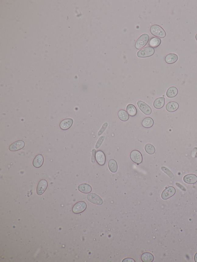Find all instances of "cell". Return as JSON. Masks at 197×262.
I'll list each match as a JSON object with an SVG mask.
<instances>
[{
	"instance_id": "5bb4252c",
	"label": "cell",
	"mask_w": 197,
	"mask_h": 262,
	"mask_svg": "<svg viewBox=\"0 0 197 262\" xmlns=\"http://www.w3.org/2000/svg\"><path fill=\"white\" fill-rule=\"evenodd\" d=\"M73 121L71 118H67L61 121L60 127L61 129L67 130L72 126Z\"/></svg>"
},
{
	"instance_id": "9c48e42d",
	"label": "cell",
	"mask_w": 197,
	"mask_h": 262,
	"mask_svg": "<svg viewBox=\"0 0 197 262\" xmlns=\"http://www.w3.org/2000/svg\"><path fill=\"white\" fill-rule=\"evenodd\" d=\"M47 186L48 183L46 180H42L39 181L37 188V193L38 195H42L46 191Z\"/></svg>"
},
{
	"instance_id": "44dd1931",
	"label": "cell",
	"mask_w": 197,
	"mask_h": 262,
	"mask_svg": "<svg viewBox=\"0 0 197 262\" xmlns=\"http://www.w3.org/2000/svg\"><path fill=\"white\" fill-rule=\"evenodd\" d=\"M141 260L144 262H152L154 260V256L151 253H144L141 256Z\"/></svg>"
},
{
	"instance_id": "277c9868",
	"label": "cell",
	"mask_w": 197,
	"mask_h": 262,
	"mask_svg": "<svg viewBox=\"0 0 197 262\" xmlns=\"http://www.w3.org/2000/svg\"><path fill=\"white\" fill-rule=\"evenodd\" d=\"M130 157L134 163L139 164L142 162V156L141 152L137 150H134L131 152Z\"/></svg>"
},
{
	"instance_id": "3957f363",
	"label": "cell",
	"mask_w": 197,
	"mask_h": 262,
	"mask_svg": "<svg viewBox=\"0 0 197 262\" xmlns=\"http://www.w3.org/2000/svg\"><path fill=\"white\" fill-rule=\"evenodd\" d=\"M150 40V37L146 33L141 35L135 44V47L137 49H140L143 48L147 44Z\"/></svg>"
},
{
	"instance_id": "7a4b0ae2",
	"label": "cell",
	"mask_w": 197,
	"mask_h": 262,
	"mask_svg": "<svg viewBox=\"0 0 197 262\" xmlns=\"http://www.w3.org/2000/svg\"><path fill=\"white\" fill-rule=\"evenodd\" d=\"M155 53L154 48L147 47L140 50L137 53V56L139 58H146L152 56Z\"/></svg>"
},
{
	"instance_id": "4fadbf2b",
	"label": "cell",
	"mask_w": 197,
	"mask_h": 262,
	"mask_svg": "<svg viewBox=\"0 0 197 262\" xmlns=\"http://www.w3.org/2000/svg\"><path fill=\"white\" fill-rule=\"evenodd\" d=\"M179 104L177 102L173 101L168 102L166 106V110L170 112H176L179 109Z\"/></svg>"
},
{
	"instance_id": "603a6c76",
	"label": "cell",
	"mask_w": 197,
	"mask_h": 262,
	"mask_svg": "<svg viewBox=\"0 0 197 262\" xmlns=\"http://www.w3.org/2000/svg\"><path fill=\"white\" fill-rule=\"evenodd\" d=\"M118 117L121 121H128L129 118L128 113L123 110H121L118 112Z\"/></svg>"
},
{
	"instance_id": "8fae6325",
	"label": "cell",
	"mask_w": 197,
	"mask_h": 262,
	"mask_svg": "<svg viewBox=\"0 0 197 262\" xmlns=\"http://www.w3.org/2000/svg\"><path fill=\"white\" fill-rule=\"evenodd\" d=\"M96 159L97 163L100 166H103L106 163V155L102 151H98L96 152Z\"/></svg>"
},
{
	"instance_id": "ba28073f",
	"label": "cell",
	"mask_w": 197,
	"mask_h": 262,
	"mask_svg": "<svg viewBox=\"0 0 197 262\" xmlns=\"http://www.w3.org/2000/svg\"><path fill=\"white\" fill-rule=\"evenodd\" d=\"M137 104L140 110L145 115H149L151 114L152 111L151 108L145 102L140 100Z\"/></svg>"
},
{
	"instance_id": "e0dca14e",
	"label": "cell",
	"mask_w": 197,
	"mask_h": 262,
	"mask_svg": "<svg viewBox=\"0 0 197 262\" xmlns=\"http://www.w3.org/2000/svg\"><path fill=\"white\" fill-rule=\"evenodd\" d=\"M178 59V55L175 54H170L166 55L165 58L166 63L169 64H174L176 62Z\"/></svg>"
},
{
	"instance_id": "d6a6232c",
	"label": "cell",
	"mask_w": 197,
	"mask_h": 262,
	"mask_svg": "<svg viewBox=\"0 0 197 262\" xmlns=\"http://www.w3.org/2000/svg\"><path fill=\"white\" fill-rule=\"evenodd\" d=\"M195 39H196V40L197 41V33H196V34L195 35Z\"/></svg>"
},
{
	"instance_id": "4316f807",
	"label": "cell",
	"mask_w": 197,
	"mask_h": 262,
	"mask_svg": "<svg viewBox=\"0 0 197 262\" xmlns=\"http://www.w3.org/2000/svg\"><path fill=\"white\" fill-rule=\"evenodd\" d=\"M105 136H103L100 137V138H99L97 142V143H96L95 148L96 149L99 148L100 147V146H101L102 143H103L104 140Z\"/></svg>"
},
{
	"instance_id": "ac0fdd59",
	"label": "cell",
	"mask_w": 197,
	"mask_h": 262,
	"mask_svg": "<svg viewBox=\"0 0 197 262\" xmlns=\"http://www.w3.org/2000/svg\"><path fill=\"white\" fill-rule=\"evenodd\" d=\"M79 191L83 194H87L91 192L92 188L90 185L87 184H82L79 185Z\"/></svg>"
},
{
	"instance_id": "ffe728a7",
	"label": "cell",
	"mask_w": 197,
	"mask_h": 262,
	"mask_svg": "<svg viewBox=\"0 0 197 262\" xmlns=\"http://www.w3.org/2000/svg\"><path fill=\"white\" fill-rule=\"evenodd\" d=\"M154 121L150 117H147L144 118L143 120L142 124V126L145 128H150L153 126L154 125Z\"/></svg>"
},
{
	"instance_id": "7402d4cb",
	"label": "cell",
	"mask_w": 197,
	"mask_h": 262,
	"mask_svg": "<svg viewBox=\"0 0 197 262\" xmlns=\"http://www.w3.org/2000/svg\"><path fill=\"white\" fill-rule=\"evenodd\" d=\"M109 170L111 172L115 173L118 170V164L116 160L114 159H111L109 160L108 163Z\"/></svg>"
},
{
	"instance_id": "8992f818",
	"label": "cell",
	"mask_w": 197,
	"mask_h": 262,
	"mask_svg": "<svg viewBox=\"0 0 197 262\" xmlns=\"http://www.w3.org/2000/svg\"><path fill=\"white\" fill-rule=\"evenodd\" d=\"M176 192V189L173 187H168L162 193V198L164 200H167L174 195Z\"/></svg>"
},
{
	"instance_id": "1f68e13d",
	"label": "cell",
	"mask_w": 197,
	"mask_h": 262,
	"mask_svg": "<svg viewBox=\"0 0 197 262\" xmlns=\"http://www.w3.org/2000/svg\"><path fill=\"white\" fill-rule=\"evenodd\" d=\"M194 260L195 262H197V253L195 254V257H194Z\"/></svg>"
},
{
	"instance_id": "83f0119b",
	"label": "cell",
	"mask_w": 197,
	"mask_h": 262,
	"mask_svg": "<svg viewBox=\"0 0 197 262\" xmlns=\"http://www.w3.org/2000/svg\"><path fill=\"white\" fill-rule=\"evenodd\" d=\"M161 169L163 171V172L165 173L166 174H167V175L170 177V178H173V174L172 173L171 171L169 170L167 168L163 166L161 167Z\"/></svg>"
},
{
	"instance_id": "30bf717a",
	"label": "cell",
	"mask_w": 197,
	"mask_h": 262,
	"mask_svg": "<svg viewBox=\"0 0 197 262\" xmlns=\"http://www.w3.org/2000/svg\"><path fill=\"white\" fill-rule=\"evenodd\" d=\"M25 145L24 141L22 140H19L13 143L9 146V150L12 152H15L19 150L24 148Z\"/></svg>"
},
{
	"instance_id": "7c38bea8",
	"label": "cell",
	"mask_w": 197,
	"mask_h": 262,
	"mask_svg": "<svg viewBox=\"0 0 197 262\" xmlns=\"http://www.w3.org/2000/svg\"><path fill=\"white\" fill-rule=\"evenodd\" d=\"M184 182L188 184H194L197 182V176L193 174L185 175L183 178Z\"/></svg>"
},
{
	"instance_id": "f1b7e54d",
	"label": "cell",
	"mask_w": 197,
	"mask_h": 262,
	"mask_svg": "<svg viewBox=\"0 0 197 262\" xmlns=\"http://www.w3.org/2000/svg\"><path fill=\"white\" fill-rule=\"evenodd\" d=\"M107 123H105L103 126H102L101 128L100 129V131H99L98 133V135L100 136V135H101V134H103V132H104L106 129L107 128Z\"/></svg>"
},
{
	"instance_id": "6da1fadb",
	"label": "cell",
	"mask_w": 197,
	"mask_h": 262,
	"mask_svg": "<svg viewBox=\"0 0 197 262\" xmlns=\"http://www.w3.org/2000/svg\"><path fill=\"white\" fill-rule=\"evenodd\" d=\"M150 32L153 36L157 37L163 38L165 37L166 33L162 27L158 25H154L150 29Z\"/></svg>"
},
{
	"instance_id": "d6986e66",
	"label": "cell",
	"mask_w": 197,
	"mask_h": 262,
	"mask_svg": "<svg viewBox=\"0 0 197 262\" xmlns=\"http://www.w3.org/2000/svg\"><path fill=\"white\" fill-rule=\"evenodd\" d=\"M178 93V91L177 88L171 87L167 89L166 94L167 97L172 98L177 96Z\"/></svg>"
},
{
	"instance_id": "cb8c5ba5",
	"label": "cell",
	"mask_w": 197,
	"mask_h": 262,
	"mask_svg": "<svg viewBox=\"0 0 197 262\" xmlns=\"http://www.w3.org/2000/svg\"><path fill=\"white\" fill-rule=\"evenodd\" d=\"M161 43V39L158 37H154L150 39L149 45L150 47L153 48H157L160 46Z\"/></svg>"
},
{
	"instance_id": "f546056e",
	"label": "cell",
	"mask_w": 197,
	"mask_h": 262,
	"mask_svg": "<svg viewBox=\"0 0 197 262\" xmlns=\"http://www.w3.org/2000/svg\"><path fill=\"white\" fill-rule=\"evenodd\" d=\"M96 150H95V149H93L92 151V157H91V162L92 163H94L96 161Z\"/></svg>"
},
{
	"instance_id": "52a82bcc",
	"label": "cell",
	"mask_w": 197,
	"mask_h": 262,
	"mask_svg": "<svg viewBox=\"0 0 197 262\" xmlns=\"http://www.w3.org/2000/svg\"><path fill=\"white\" fill-rule=\"evenodd\" d=\"M86 208L87 204L85 202L79 201L76 203L73 207L72 211L75 214L81 213L84 211Z\"/></svg>"
},
{
	"instance_id": "9a60e30c",
	"label": "cell",
	"mask_w": 197,
	"mask_h": 262,
	"mask_svg": "<svg viewBox=\"0 0 197 262\" xmlns=\"http://www.w3.org/2000/svg\"><path fill=\"white\" fill-rule=\"evenodd\" d=\"M165 101V99L164 97L157 98L153 102V106L156 109H161L164 105Z\"/></svg>"
},
{
	"instance_id": "2e32d148",
	"label": "cell",
	"mask_w": 197,
	"mask_h": 262,
	"mask_svg": "<svg viewBox=\"0 0 197 262\" xmlns=\"http://www.w3.org/2000/svg\"><path fill=\"white\" fill-rule=\"evenodd\" d=\"M44 159L41 155H38L36 156L33 161V166L35 168H39L43 165Z\"/></svg>"
},
{
	"instance_id": "4dcf8cb0",
	"label": "cell",
	"mask_w": 197,
	"mask_h": 262,
	"mask_svg": "<svg viewBox=\"0 0 197 262\" xmlns=\"http://www.w3.org/2000/svg\"><path fill=\"white\" fill-rule=\"evenodd\" d=\"M135 262V260H133V259L131 258H125V259H124L123 260H122V262Z\"/></svg>"
},
{
	"instance_id": "484cf974",
	"label": "cell",
	"mask_w": 197,
	"mask_h": 262,
	"mask_svg": "<svg viewBox=\"0 0 197 262\" xmlns=\"http://www.w3.org/2000/svg\"><path fill=\"white\" fill-rule=\"evenodd\" d=\"M144 149H145L146 152L150 155L154 154L156 151L155 148L154 146L153 145L150 144V143H148V144L146 145L145 147H144Z\"/></svg>"
},
{
	"instance_id": "5b68a950",
	"label": "cell",
	"mask_w": 197,
	"mask_h": 262,
	"mask_svg": "<svg viewBox=\"0 0 197 262\" xmlns=\"http://www.w3.org/2000/svg\"><path fill=\"white\" fill-rule=\"evenodd\" d=\"M87 199L90 202L98 205H101L103 202V200L101 197L97 194L94 193L88 194L87 196Z\"/></svg>"
},
{
	"instance_id": "d4e9b609",
	"label": "cell",
	"mask_w": 197,
	"mask_h": 262,
	"mask_svg": "<svg viewBox=\"0 0 197 262\" xmlns=\"http://www.w3.org/2000/svg\"><path fill=\"white\" fill-rule=\"evenodd\" d=\"M126 110L130 116L133 117L136 115L137 110L135 105L129 104L127 106Z\"/></svg>"
}]
</instances>
